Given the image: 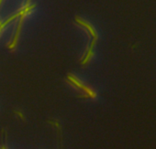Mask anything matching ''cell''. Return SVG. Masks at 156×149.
Instances as JSON below:
<instances>
[{
    "instance_id": "6da1fadb",
    "label": "cell",
    "mask_w": 156,
    "mask_h": 149,
    "mask_svg": "<svg viewBox=\"0 0 156 149\" xmlns=\"http://www.w3.org/2000/svg\"><path fill=\"white\" fill-rule=\"evenodd\" d=\"M0 3H1V0H0Z\"/></svg>"
}]
</instances>
